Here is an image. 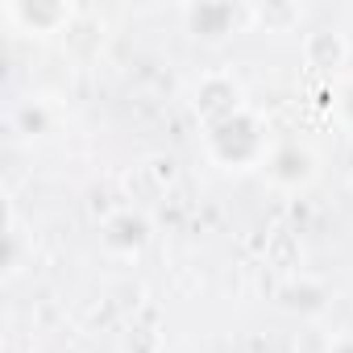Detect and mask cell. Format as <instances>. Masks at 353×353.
I'll return each instance as SVG.
<instances>
[{"label": "cell", "mask_w": 353, "mask_h": 353, "mask_svg": "<svg viewBox=\"0 0 353 353\" xmlns=\"http://www.w3.org/2000/svg\"><path fill=\"white\" fill-rule=\"evenodd\" d=\"M208 154L225 166V170H250V166H266L270 150H266V129L250 108H237L225 121L208 125Z\"/></svg>", "instance_id": "cell-1"}, {"label": "cell", "mask_w": 353, "mask_h": 353, "mask_svg": "<svg viewBox=\"0 0 353 353\" xmlns=\"http://www.w3.org/2000/svg\"><path fill=\"white\" fill-rule=\"evenodd\" d=\"M266 179H270L274 188H283V192L307 188V183L316 179V154H312L307 145H299V141L270 150V158H266Z\"/></svg>", "instance_id": "cell-2"}, {"label": "cell", "mask_w": 353, "mask_h": 353, "mask_svg": "<svg viewBox=\"0 0 353 353\" xmlns=\"http://www.w3.org/2000/svg\"><path fill=\"white\" fill-rule=\"evenodd\" d=\"M100 241H104L108 254H137L150 241V221L141 212H133V208H121V212H112L104 221Z\"/></svg>", "instance_id": "cell-3"}, {"label": "cell", "mask_w": 353, "mask_h": 353, "mask_svg": "<svg viewBox=\"0 0 353 353\" xmlns=\"http://www.w3.org/2000/svg\"><path fill=\"white\" fill-rule=\"evenodd\" d=\"M324 353H353V332H341V336H332Z\"/></svg>", "instance_id": "cell-4"}, {"label": "cell", "mask_w": 353, "mask_h": 353, "mask_svg": "<svg viewBox=\"0 0 353 353\" xmlns=\"http://www.w3.org/2000/svg\"><path fill=\"white\" fill-rule=\"evenodd\" d=\"M336 108H341V117H349V121H353V83H345V92H341Z\"/></svg>", "instance_id": "cell-5"}]
</instances>
